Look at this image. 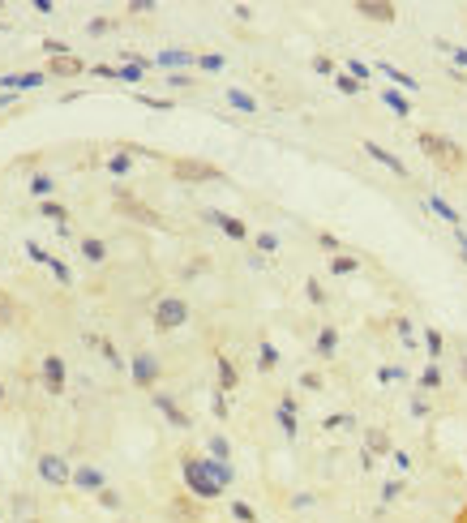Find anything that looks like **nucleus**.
Segmentation results:
<instances>
[{"instance_id":"f257e3e1","label":"nucleus","mask_w":467,"mask_h":523,"mask_svg":"<svg viewBox=\"0 0 467 523\" xmlns=\"http://www.w3.org/2000/svg\"><path fill=\"white\" fill-rule=\"evenodd\" d=\"M416 142H421V151H425L437 167H446V172H459V167H463V146H459V142L437 138V133H421Z\"/></svg>"},{"instance_id":"f03ea898","label":"nucleus","mask_w":467,"mask_h":523,"mask_svg":"<svg viewBox=\"0 0 467 523\" xmlns=\"http://www.w3.org/2000/svg\"><path fill=\"white\" fill-rule=\"evenodd\" d=\"M171 176L185 181V185H206V181H223V172L206 159H176L171 163Z\"/></svg>"},{"instance_id":"7ed1b4c3","label":"nucleus","mask_w":467,"mask_h":523,"mask_svg":"<svg viewBox=\"0 0 467 523\" xmlns=\"http://www.w3.org/2000/svg\"><path fill=\"white\" fill-rule=\"evenodd\" d=\"M189 322V305L180 301V296H163V301L155 305V331H180Z\"/></svg>"},{"instance_id":"20e7f679","label":"nucleus","mask_w":467,"mask_h":523,"mask_svg":"<svg viewBox=\"0 0 467 523\" xmlns=\"http://www.w3.org/2000/svg\"><path fill=\"white\" fill-rule=\"evenodd\" d=\"M116 210L125 215V219H133V223H146V228H167L159 210H151L146 202H137V197H129L125 189H116Z\"/></svg>"},{"instance_id":"39448f33","label":"nucleus","mask_w":467,"mask_h":523,"mask_svg":"<svg viewBox=\"0 0 467 523\" xmlns=\"http://www.w3.org/2000/svg\"><path fill=\"white\" fill-rule=\"evenodd\" d=\"M185 485H189V493H193V497H202V502H210V497L223 493V489H219V485L206 476L202 459H185Z\"/></svg>"},{"instance_id":"423d86ee","label":"nucleus","mask_w":467,"mask_h":523,"mask_svg":"<svg viewBox=\"0 0 467 523\" xmlns=\"http://www.w3.org/2000/svg\"><path fill=\"white\" fill-rule=\"evenodd\" d=\"M39 476H43L47 485H73V467H69L60 455H43V459H39Z\"/></svg>"},{"instance_id":"0eeeda50","label":"nucleus","mask_w":467,"mask_h":523,"mask_svg":"<svg viewBox=\"0 0 467 523\" xmlns=\"http://www.w3.org/2000/svg\"><path fill=\"white\" fill-rule=\"evenodd\" d=\"M129 373H133L137 386H155V382H159V360H155L151 352H137L133 365H129Z\"/></svg>"},{"instance_id":"6e6552de","label":"nucleus","mask_w":467,"mask_h":523,"mask_svg":"<svg viewBox=\"0 0 467 523\" xmlns=\"http://www.w3.org/2000/svg\"><path fill=\"white\" fill-rule=\"evenodd\" d=\"M202 219H206V223H214V228L223 232V236H232V240H244V236H249V228H244L240 219L223 215V210H202Z\"/></svg>"},{"instance_id":"1a4fd4ad","label":"nucleus","mask_w":467,"mask_h":523,"mask_svg":"<svg viewBox=\"0 0 467 523\" xmlns=\"http://www.w3.org/2000/svg\"><path fill=\"white\" fill-rule=\"evenodd\" d=\"M364 155L373 159V163H382L386 172H395V176H407V163H403L399 155H390L386 146H377V142H364Z\"/></svg>"},{"instance_id":"9d476101","label":"nucleus","mask_w":467,"mask_h":523,"mask_svg":"<svg viewBox=\"0 0 467 523\" xmlns=\"http://www.w3.org/2000/svg\"><path fill=\"white\" fill-rule=\"evenodd\" d=\"M73 485L86 489V493H99V489H108V476H103V467H78L73 472Z\"/></svg>"},{"instance_id":"9b49d317","label":"nucleus","mask_w":467,"mask_h":523,"mask_svg":"<svg viewBox=\"0 0 467 523\" xmlns=\"http://www.w3.org/2000/svg\"><path fill=\"white\" fill-rule=\"evenodd\" d=\"M356 13H360V17H368V22H395V17H399V13H395V5H386V0H360Z\"/></svg>"},{"instance_id":"f8f14e48","label":"nucleus","mask_w":467,"mask_h":523,"mask_svg":"<svg viewBox=\"0 0 467 523\" xmlns=\"http://www.w3.org/2000/svg\"><path fill=\"white\" fill-rule=\"evenodd\" d=\"M155 408H159V412H163V416H167V420H171V425H176V429H189V425H193V420H189V416L180 412V404L171 399V395H155Z\"/></svg>"},{"instance_id":"ddd939ff","label":"nucleus","mask_w":467,"mask_h":523,"mask_svg":"<svg viewBox=\"0 0 467 523\" xmlns=\"http://www.w3.org/2000/svg\"><path fill=\"white\" fill-rule=\"evenodd\" d=\"M47 73H52V78H78V73H86V65L78 60V56H52V65H47Z\"/></svg>"},{"instance_id":"4468645a","label":"nucleus","mask_w":467,"mask_h":523,"mask_svg":"<svg viewBox=\"0 0 467 523\" xmlns=\"http://www.w3.org/2000/svg\"><path fill=\"white\" fill-rule=\"evenodd\" d=\"M43 382H47V390H52V395L65 390V360H60V356H47V360H43Z\"/></svg>"},{"instance_id":"2eb2a0df","label":"nucleus","mask_w":467,"mask_h":523,"mask_svg":"<svg viewBox=\"0 0 467 523\" xmlns=\"http://www.w3.org/2000/svg\"><path fill=\"white\" fill-rule=\"evenodd\" d=\"M155 65H159V69H185V65H198V56H193V52H180V47H167V52L155 56Z\"/></svg>"},{"instance_id":"dca6fc26","label":"nucleus","mask_w":467,"mask_h":523,"mask_svg":"<svg viewBox=\"0 0 467 523\" xmlns=\"http://www.w3.org/2000/svg\"><path fill=\"white\" fill-rule=\"evenodd\" d=\"M202 467H206V476H210L219 489L232 485V463H223V459H202Z\"/></svg>"},{"instance_id":"f3484780","label":"nucleus","mask_w":467,"mask_h":523,"mask_svg":"<svg viewBox=\"0 0 467 523\" xmlns=\"http://www.w3.org/2000/svg\"><path fill=\"white\" fill-rule=\"evenodd\" d=\"M382 103H386L390 112H395V116H403V120L411 116V103H407V94H403V90H395V86H386V90H382Z\"/></svg>"},{"instance_id":"a211bd4d","label":"nucleus","mask_w":467,"mask_h":523,"mask_svg":"<svg viewBox=\"0 0 467 523\" xmlns=\"http://www.w3.org/2000/svg\"><path fill=\"white\" fill-rule=\"evenodd\" d=\"M377 73H386V78L395 82V90H416V86H421L407 69H395V65H377Z\"/></svg>"},{"instance_id":"6ab92c4d","label":"nucleus","mask_w":467,"mask_h":523,"mask_svg":"<svg viewBox=\"0 0 467 523\" xmlns=\"http://www.w3.org/2000/svg\"><path fill=\"white\" fill-rule=\"evenodd\" d=\"M228 103H232V108H236V112H249V116H253V112H257V108H262V103H257V99H253V94H249V90H236V86H232V90H228Z\"/></svg>"},{"instance_id":"aec40b11","label":"nucleus","mask_w":467,"mask_h":523,"mask_svg":"<svg viewBox=\"0 0 467 523\" xmlns=\"http://www.w3.org/2000/svg\"><path fill=\"white\" fill-rule=\"evenodd\" d=\"M214 365H219V390H223V395H228V390H236V382H240V378H236V365H232L228 356H219Z\"/></svg>"},{"instance_id":"412c9836","label":"nucleus","mask_w":467,"mask_h":523,"mask_svg":"<svg viewBox=\"0 0 467 523\" xmlns=\"http://www.w3.org/2000/svg\"><path fill=\"white\" fill-rule=\"evenodd\" d=\"M364 451H368V455H390V438H386V429H368V433H364Z\"/></svg>"},{"instance_id":"4be33fe9","label":"nucleus","mask_w":467,"mask_h":523,"mask_svg":"<svg viewBox=\"0 0 467 523\" xmlns=\"http://www.w3.org/2000/svg\"><path fill=\"white\" fill-rule=\"evenodd\" d=\"M429 210H433V215H441V219L450 223V228H459V223H463V219H459V210H455V206L446 202V197H437V193L429 197Z\"/></svg>"},{"instance_id":"5701e85b","label":"nucleus","mask_w":467,"mask_h":523,"mask_svg":"<svg viewBox=\"0 0 467 523\" xmlns=\"http://www.w3.org/2000/svg\"><path fill=\"white\" fill-rule=\"evenodd\" d=\"M133 155H137V151H116V155L108 159V172H112V176H129V172H133Z\"/></svg>"},{"instance_id":"b1692460","label":"nucleus","mask_w":467,"mask_h":523,"mask_svg":"<svg viewBox=\"0 0 467 523\" xmlns=\"http://www.w3.org/2000/svg\"><path fill=\"white\" fill-rule=\"evenodd\" d=\"M334 352H339V331H334V326H322V335H317V356L330 360Z\"/></svg>"},{"instance_id":"393cba45","label":"nucleus","mask_w":467,"mask_h":523,"mask_svg":"<svg viewBox=\"0 0 467 523\" xmlns=\"http://www.w3.org/2000/svg\"><path fill=\"white\" fill-rule=\"evenodd\" d=\"M82 258L99 266V262L108 258V244H103V240H94V236H86V240H82Z\"/></svg>"},{"instance_id":"a878e982","label":"nucleus","mask_w":467,"mask_h":523,"mask_svg":"<svg viewBox=\"0 0 467 523\" xmlns=\"http://www.w3.org/2000/svg\"><path fill=\"white\" fill-rule=\"evenodd\" d=\"M356 270H360V262L352 254H334L330 258V275H356Z\"/></svg>"},{"instance_id":"bb28decb","label":"nucleus","mask_w":467,"mask_h":523,"mask_svg":"<svg viewBox=\"0 0 467 523\" xmlns=\"http://www.w3.org/2000/svg\"><path fill=\"white\" fill-rule=\"evenodd\" d=\"M86 343H90V347H99V352H103V356H108V365H112V369H129V365H125V360H120V352H116V347H112V343H108V339H94V335H90V339H86Z\"/></svg>"},{"instance_id":"cd10ccee","label":"nucleus","mask_w":467,"mask_h":523,"mask_svg":"<svg viewBox=\"0 0 467 523\" xmlns=\"http://www.w3.org/2000/svg\"><path fill=\"white\" fill-rule=\"evenodd\" d=\"M275 365H279V347H275V343H262V347H257V369L270 373Z\"/></svg>"},{"instance_id":"c85d7f7f","label":"nucleus","mask_w":467,"mask_h":523,"mask_svg":"<svg viewBox=\"0 0 467 523\" xmlns=\"http://www.w3.org/2000/svg\"><path fill=\"white\" fill-rule=\"evenodd\" d=\"M39 215L52 219V223H69V210H65L60 202H52V197H47V202H39Z\"/></svg>"},{"instance_id":"c756f323","label":"nucleus","mask_w":467,"mask_h":523,"mask_svg":"<svg viewBox=\"0 0 467 523\" xmlns=\"http://www.w3.org/2000/svg\"><path fill=\"white\" fill-rule=\"evenodd\" d=\"M13 317H17V305H13V296L0 288V326H13Z\"/></svg>"},{"instance_id":"7c9ffc66","label":"nucleus","mask_w":467,"mask_h":523,"mask_svg":"<svg viewBox=\"0 0 467 523\" xmlns=\"http://www.w3.org/2000/svg\"><path fill=\"white\" fill-rule=\"evenodd\" d=\"M343 73H348V78H356V82H360V86H364V82H368V78H373V69H368V65H364V60H348V65H343Z\"/></svg>"},{"instance_id":"2f4dec72","label":"nucleus","mask_w":467,"mask_h":523,"mask_svg":"<svg viewBox=\"0 0 467 523\" xmlns=\"http://www.w3.org/2000/svg\"><path fill=\"white\" fill-rule=\"evenodd\" d=\"M31 193L47 197V193H52V176H47V172H35V176H31Z\"/></svg>"},{"instance_id":"473e14b6","label":"nucleus","mask_w":467,"mask_h":523,"mask_svg":"<svg viewBox=\"0 0 467 523\" xmlns=\"http://www.w3.org/2000/svg\"><path fill=\"white\" fill-rule=\"evenodd\" d=\"M133 103H146L151 112H171V99H155V94H133Z\"/></svg>"},{"instance_id":"72a5a7b5","label":"nucleus","mask_w":467,"mask_h":523,"mask_svg":"<svg viewBox=\"0 0 467 523\" xmlns=\"http://www.w3.org/2000/svg\"><path fill=\"white\" fill-rule=\"evenodd\" d=\"M334 86H339V94H360L364 90L356 78H348V73H334Z\"/></svg>"},{"instance_id":"f704fd0d","label":"nucleus","mask_w":467,"mask_h":523,"mask_svg":"<svg viewBox=\"0 0 467 523\" xmlns=\"http://www.w3.org/2000/svg\"><path fill=\"white\" fill-rule=\"evenodd\" d=\"M232 519H236V523H257V515H253L249 502H232Z\"/></svg>"},{"instance_id":"c9c22d12","label":"nucleus","mask_w":467,"mask_h":523,"mask_svg":"<svg viewBox=\"0 0 467 523\" xmlns=\"http://www.w3.org/2000/svg\"><path fill=\"white\" fill-rule=\"evenodd\" d=\"M437 52H446V56H455L463 69H467V47H455V43H446V39H437Z\"/></svg>"},{"instance_id":"e433bc0d","label":"nucleus","mask_w":467,"mask_h":523,"mask_svg":"<svg viewBox=\"0 0 467 523\" xmlns=\"http://www.w3.org/2000/svg\"><path fill=\"white\" fill-rule=\"evenodd\" d=\"M425 347H429V360H437L441 347H446V343H441V331H425Z\"/></svg>"},{"instance_id":"4c0bfd02","label":"nucleus","mask_w":467,"mask_h":523,"mask_svg":"<svg viewBox=\"0 0 467 523\" xmlns=\"http://www.w3.org/2000/svg\"><path fill=\"white\" fill-rule=\"evenodd\" d=\"M223 65H228V60L219 56V52H206V56H198V69H206V73H219Z\"/></svg>"},{"instance_id":"58836bf2","label":"nucleus","mask_w":467,"mask_h":523,"mask_svg":"<svg viewBox=\"0 0 467 523\" xmlns=\"http://www.w3.org/2000/svg\"><path fill=\"white\" fill-rule=\"evenodd\" d=\"M228 455H232L228 438H210V459H223V463H228Z\"/></svg>"},{"instance_id":"ea45409f","label":"nucleus","mask_w":467,"mask_h":523,"mask_svg":"<svg viewBox=\"0 0 467 523\" xmlns=\"http://www.w3.org/2000/svg\"><path fill=\"white\" fill-rule=\"evenodd\" d=\"M47 266H52V275H56V279H60V283H65V288H69V283H73V270H69V266H65V262H60V258H52V262H47Z\"/></svg>"},{"instance_id":"a19ab883","label":"nucleus","mask_w":467,"mask_h":523,"mask_svg":"<svg viewBox=\"0 0 467 523\" xmlns=\"http://www.w3.org/2000/svg\"><path fill=\"white\" fill-rule=\"evenodd\" d=\"M421 386H429V390H433V386H441V369H437V360L421 373Z\"/></svg>"},{"instance_id":"79ce46f5","label":"nucleus","mask_w":467,"mask_h":523,"mask_svg":"<svg viewBox=\"0 0 467 523\" xmlns=\"http://www.w3.org/2000/svg\"><path fill=\"white\" fill-rule=\"evenodd\" d=\"M108 31H112V17H90V26H86V35H94V39L108 35Z\"/></svg>"},{"instance_id":"37998d69","label":"nucleus","mask_w":467,"mask_h":523,"mask_svg":"<svg viewBox=\"0 0 467 523\" xmlns=\"http://www.w3.org/2000/svg\"><path fill=\"white\" fill-rule=\"evenodd\" d=\"M257 249H262V254H275V249H279V236H275V232H257Z\"/></svg>"},{"instance_id":"c03bdc74","label":"nucleus","mask_w":467,"mask_h":523,"mask_svg":"<svg viewBox=\"0 0 467 523\" xmlns=\"http://www.w3.org/2000/svg\"><path fill=\"white\" fill-rule=\"evenodd\" d=\"M99 506H108V510H120V493H116V489H99Z\"/></svg>"},{"instance_id":"a18cd8bd","label":"nucleus","mask_w":467,"mask_h":523,"mask_svg":"<svg viewBox=\"0 0 467 523\" xmlns=\"http://www.w3.org/2000/svg\"><path fill=\"white\" fill-rule=\"evenodd\" d=\"M305 292H309V301H313V305H326V292H322V283H317V279H309Z\"/></svg>"},{"instance_id":"49530a36","label":"nucleus","mask_w":467,"mask_h":523,"mask_svg":"<svg viewBox=\"0 0 467 523\" xmlns=\"http://www.w3.org/2000/svg\"><path fill=\"white\" fill-rule=\"evenodd\" d=\"M352 425H356V420L348 412H343V416H326V429H352Z\"/></svg>"},{"instance_id":"de8ad7c7","label":"nucleus","mask_w":467,"mask_h":523,"mask_svg":"<svg viewBox=\"0 0 467 523\" xmlns=\"http://www.w3.org/2000/svg\"><path fill=\"white\" fill-rule=\"evenodd\" d=\"M26 258H31V262H43V266H47V262H52V258H47V254H43V244H35V240H26Z\"/></svg>"},{"instance_id":"09e8293b","label":"nucleus","mask_w":467,"mask_h":523,"mask_svg":"<svg viewBox=\"0 0 467 523\" xmlns=\"http://www.w3.org/2000/svg\"><path fill=\"white\" fill-rule=\"evenodd\" d=\"M43 82H47V73H22V78H17V86H26V90H31V86H43Z\"/></svg>"},{"instance_id":"8fccbe9b","label":"nucleus","mask_w":467,"mask_h":523,"mask_svg":"<svg viewBox=\"0 0 467 523\" xmlns=\"http://www.w3.org/2000/svg\"><path fill=\"white\" fill-rule=\"evenodd\" d=\"M210 408H214L219 420H228V416H232V412H228V399H223V390H214V404H210Z\"/></svg>"},{"instance_id":"3c124183","label":"nucleus","mask_w":467,"mask_h":523,"mask_svg":"<svg viewBox=\"0 0 467 523\" xmlns=\"http://www.w3.org/2000/svg\"><path fill=\"white\" fill-rule=\"evenodd\" d=\"M399 493H403V481H386V489H382V497H386V502H395Z\"/></svg>"},{"instance_id":"603ef678","label":"nucleus","mask_w":467,"mask_h":523,"mask_svg":"<svg viewBox=\"0 0 467 523\" xmlns=\"http://www.w3.org/2000/svg\"><path fill=\"white\" fill-rule=\"evenodd\" d=\"M377 378H382V382H403V378H407V369H382Z\"/></svg>"},{"instance_id":"864d4df0","label":"nucleus","mask_w":467,"mask_h":523,"mask_svg":"<svg viewBox=\"0 0 467 523\" xmlns=\"http://www.w3.org/2000/svg\"><path fill=\"white\" fill-rule=\"evenodd\" d=\"M313 69H317V73H339L330 56H313Z\"/></svg>"},{"instance_id":"5fc2aeb1","label":"nucleus","mask_w":467,"mask_h":523,"mask_svg":"<svg viewBox=\"0 0 467 523\" xmlns=\"http://www.w3.org/2000/svg\"><path fill=\"white\" fill-rule=\"evenodd\" d=\"M90 73L94 78H120V69H112V65H90Z\"/></svg>"},{"instance_id":"6e6d98bb","label":"nucleus","mask_w":467,"mask_h":523,"mask_svg":"<svg viewBox=\"0 0 467 523\" xmlns=\"http://www.w3.org/2000/svg\"><path fill=\"white\" fill-rule=\"evenodd\" d=\"M43 47H47V52H52V56H69V47H65L60 39H43Z\"/></svg>"},{"instance_id":"4d7b16f0","label":"nucleus","mask_w":467,"mask_h":523,"mask_svg":"<svg viewBox=\"0 0 467 523\" xmlns=\"http://www.w3.org/2000/svg\"><path fill=\"white\" fill-rule=\"evenodd\" d=\"M317 244H322V249H330V254H339V236H330V232H322V236H317Z\"/></svg>"},{"instance_id":"13d9d810","label":"nucleus","mask_w":467,"mask_h":523,"mask_svg":"<svg viewBox=\"0 0 467 523\" xmlns=\"http://www.w3.org/2000/svg\"><path fill=\"white\" fill-rule=\"evenodd\" d=\"M390 459H395V467H399V472H411V459H407L403 451H390Z\"/></svg>"},{"instance_id":"bf43d9fd","label":"nucleus","mask_w":467,"mask_h":523,"mask_svg":"<svg viewBox=\"0 0 467 523\" xmlns=\"http://www.w3.org/2000/svg\"><path fill=\"white\" fill-rule=\"evenodd\" d=\"M300 386H305V390H322V378H317V373H305Z\"/></svg>"},{"instance_id":"052dcab7","label":"nucleus","mask_w":467,"mask_h":523,"mask_svg":"<svg viewBox=\"0 0 467 523\" xmlns=\"http://www.w3.org/2000/svg\"><path fill=\"white\" fill-rule=\"evenodd\" d=\"M129 13H155V5H151V0H133Z\"/></svg>"},{"instance_id":"680f3d73","label":"nucleus","mask_w":467,"mask_h":523,"mask_svg":"<svg viewBox=\"0 0 467 523\" xmlns=\"http://www.w3.org/2000/svg\"><path fill=\"white\" fill-rule=\"evenodd\" d=\"M291 506H296V510H305V506H313V493H296V497H291Z\"/></svg>"},{"instance_id":"e2e57ef3","label":"nucleus","mask_w":467,"mask_h":523,"mask_svg":"<svg viewBox=\"0 0 467 523\" xmlns=\"http://www.w3.org/2000/svg\"><path fill=\"white\" fill-rule=\"evenodd\" d=\"M167 82H171V86H189L193 78H189V73H167Z\"/></svg>"},{"instance_id":"0e129e2a","label":"nucleus","mask_w":467,"mask_h":523,"mask_svg":"<svg viewBox=\"0 0 467 523\" xmlns=\"http://www.w3.org/2000/svg\"><path fill=\"white\" fill-rule=\"evenodd\" d=\"M13 103H17V94H13V90H5V94H0V108H13Z\"/></svg>"},{"instance_id":"69168bd1","label":"nucleus","mask_w":467,"mask_h":523,"mask_svg":"<svg viewBox=\"0 0 467 523\" xmlns=\"http://www.w3.org/2000/svg\"><path fill=\"white\" fill-rule=\"evenodd\" d=\"M455 240L463 244V254H467V232H463V228H455Z\"/></svg>"},{"instance_id":"338daca9","label":"nucleus","mask_w":467,"mask_h":523,"mask_svg":"<svg viewBox=\"0 0 467 523\" xmlns=\"http://www.w3.org/2000/svg\"><path fill=\"white\" fill-rule=\"evenodd\" d=\"M463 373H467V356H463Z\"/></svg>"},{"instance_id":"774afa93","label":"nucleus","mask_w":467,"mask_h":523,"mask_svg":"<svg viewBox=\"0 0 467 523\" xmlns=\"http://www.w3.org/2000/svg\"><path fill=\"white\" fill-rule=\"evenodd\" d=\"M0 399H5V386H0Z\"/></svg>"}]
</instances>
